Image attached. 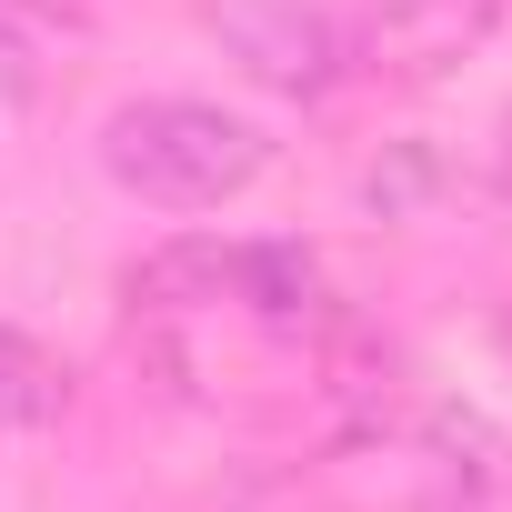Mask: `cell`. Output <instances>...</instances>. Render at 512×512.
<instances>
[{
    "mask_svg": "<svg viewBox=\"0 0 512 512\" xmlns=\"http://www.w3.org/2000/svg\"><path fill=\"white\" fill-rule=\"evenodd\" d=\"M462 171L442 161V151H422V141H392L372 171H362V211H382V221H422L442 191H452Z\"/></svg>",
    "mask_w": 512,
    "mask_h": 512,
    "instance_id": "7",
    "label": "cell"
},
{
    "mask_svg": "<svg viewBox=\"0 0 512 512\" xmlns=\"http://www.w3.org/2000/svg\"><path fill=\"white\" fill-rule=\"evenodd\" d=\"M201 31L241 61V81H262L282 101H332L352 71L342 21L312 11V0H201Z\"/></svg>",
    "mask_w": 512,
    "mask_h": 512,
    "instance_id": "3",
    "label": "cell"
},
{
    "mask_svg": "<svg viewBox=\"0 0 512 512\" xmlns=\"http://www.w3.org/2000/svg\"><path fill=\"white\" fill-rule=\"evenodd\" d=\"M61 402H71L61 362H51L41 342H21V332H0V442H21V432H41V422H51Z\"/></svg>",
    "mask_w": 512,
    "mask_h": 512,
    "instance_id": "6",
    "label": "cell"
},
{
    "mask_svg": "<svg viewBox=\"0 0 512 512\" xmlns=\"http://www.w3.org/2000/svg\"><path fill=\"white\" fill-rule=\"evenodd\" d=\"M131 322H262V332H332V292L302 241H161L121 272Z\"/></svg>",
    "mask_w": 512,
    "mask_h": 512,
    "instance_id": "1",
    "label": "cell"
},
{
    "mask_svg": "<svg viewBox=\"0 0 512 512\" xmlns=\"http://www.w3.org/2000/svg\"><path fill=\"white\" fill-rule=\"evenodd\" d=\"M101 171L151 211H221L272 171V141L221 101H121L101 121Z\"/></svg>",
    "mask_w": 512,
    "mask_h": 512,
    "instance_id": "2",
    "label": "cell"
},
{
    "mask_svg": "<svg viewBox=\"0 0 512 512\" xmlns=\"http://www.w3.org/2000/svg\"><path fill=\"white\" fill-rule=\"evenodd\" d=\"M502 21V0H372V11L342 31L362 81H442L462 71Z\"/></svg>",
    "mask_w": 512,
    "mask_h": 512,
    "instance_id": "4",
    "label": "cell"
},
{
    "mask_svg": "<svg viewBox=\"0 0 512 512\" xmlns=\"http://www.w3.org/2000/svg\"><path fill=\"white\" fill-rule=\"evenodd\" d=\"M422 472H432L442 512H512V442L482 412H462V402L422 412Z\"/></svg>",
    "mask_w": 512,
    "mask_h": 512,
    "instance_id": "5",
    "label": "cell"
},
{
    "mask_svg": "<svg viewBox=\"0 0 512 512\" xmlns=\"http://www.w3.org/2000/svg\"><path fill=\"white\" fill-rule=\"evenodd\" d=\"M31 101H41V41L21 21V0H0V131H11Z\"/></svg>",
    "mask_w": 512,
    "mask_h": 512,
    "instance_id": "8",
    "label": "cell"
},
{
    "mask_svg": "<svg viewBox=\"0 0 512 512\" xmlns=\"http://www.w3.org/2000/svg\"><path fill=\"white\" fill-rule=\"evenodd\" d=\"M492 191L512 201V121H502V141H492Z\"/></svg>",
    "mask_w": 512,
    "mask_h": 512,
    "instance_id": "9",
    "label": "cell"
}]
</instances>
